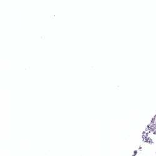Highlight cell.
Returning a JSON list of instances; mask_svg holds the SVG:
<instances>
[{"label":"cell","instance_id":"6da1fadb","mask_svg":"<svg viewBox=\"0 0 156 156\" xmlns=\"http://www.w3.org/2000/svg\"><path fill=\"white\" fill-rule=\"evenodd\" d=\"M135 156H154L149 151H141L138 152Z\"/></svg>","mask_w":156,"mask_h":156}]
</instances>
